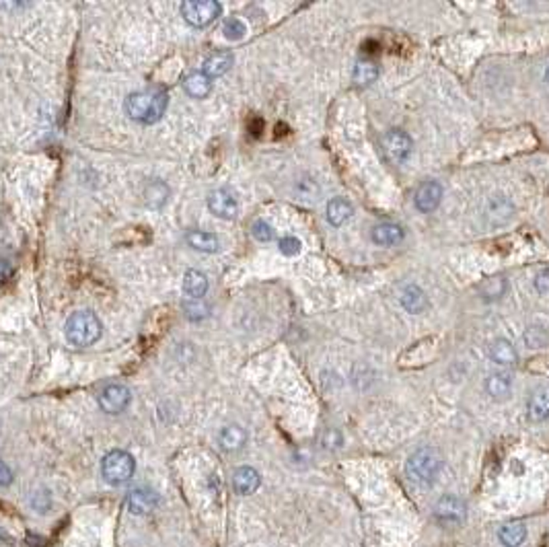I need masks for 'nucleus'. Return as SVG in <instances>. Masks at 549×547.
Instances as JSON below:
<instances>
[{"label":"nucleus","instance_id":"f257e3e1","mask_svg":"<svg viewBox=\"0 0 549 547\" xmlns=\"http://www.w3.org/2000/svg\"><path fill=\"white\" fill-rule=\"evenodd\" d=\"M126 114L140 123H154L165 116L167 109V95L161 91H138L128 95L126 99Z\"/></svg>","mask_w":549,"mask_h":547},{"label":"nucleus","instance_id":"f03ea898","mask_svg":"<svg viewBox=\"0 0 549 547\" xmlns=\"http://www.w3.org/2000/svg\"><path fill=\"white\" fill-rule=\"evenodd\" d=\"M64 334L72 346L87 348L101 337V321L91 311H76L68 317Z\"/></svg>","mask_w":549,"mask_h":547},{"label":"nucleus","instance_id":"7ed1b4c3","mask_svg":"<svg viewBox=\"0 0 549 547\" xmlns=\"http://www.w3.org/2000/svg\"><path fill=\"white\" fill-rule=\"evenodd\" d=\"M440 467H442V459L438 455V451L424 447V449H418L416 453L409 455L407 463H405V473L414 484L430 486L438 478Z\"/></svg>","mask_w":549,"mask_h":547},{"label":"nucleus","instance_id":"20e7f679","mask_svg":"<svg viewBox=\"0 0 549 547\" xmlns=\"http://www.w3.org/2000/svg\"><path fill=\"white\" fill-rule=\"evenodd\" d=\"M134 469H136V461L126 451H111L103 457V463H101V473H103L105 482L111 486L126 484L134 475Z\"/></svg>","mask_w":549,"mask_h":547},{"label":"nucleus","instance_id":"39448f33","mask_svg":"<svg viewBox=\"0 0 549 547\" xmlns=\"http://www.w3.org/2000/svg\"><path fill=\"white\" fill-rule=\"evenodd\" d=\"M222 13V6L214 0H185L182 4V17L191 27H208Z\"/></svg>","mask_w":549,"mask_h":547},{"label":"nucleus","instance_id":"423d86ee","mask_svg":"<svg viewBox=\"0 0 549 547\" xmlns=\"http://www.w3.org/2000/svg\"><path fill=\"white\" fill-rule=\"evenodd\" d=\"M130 401H132V393L122 383L105 385L99 393V405L105 414H122L130 405Z\"/></svg>","mask_w":549,"mask_h":547},{"label":"nucleus","instance_id":"0eeeda50","mask_svg":"<svg viewBox=\"0 0 549 547\" xmlns=\"http://www.w3.org/2000/svg\"><path fill=\"white\" fill-rule=\"evenodd\" d=\"M434 515L442 522V525H461L467 517V508L465 502L457 496H442L436 506H434Z\"/></svg>","mask_w":549,"mask_h":547},{"label":"nucleus","instance_id":"6e6552de","mask_svg":"<svg viewBox=\"0 0 549 547\" xmlns=\"http://www.w3.org/2000/svg\"><path fill=\"white\" fill-rule=\"evenodd\" d=\"M383 144H385V152H387V156H389L393 163H397V165H403V163L409 158L412 149H414L412 138H409L405 132H401V130H391V132H387Z\"/></svg>","mask_w":549,"mask_h":547},{"label":"nucleus","instance_id":"1a4fd4ad","mask_svg":"<svg viewBox=\"0 0 549 547\" xmlns=\"http://www.w3.org/2000/svg\"><path fill=\"white\" fill-rule=\"evenodd\" d=\"M208 208L210 212L216 214L218 218H235L237 212H239V204H237V198L233 196V191L229 189H214L208 196Z\"/></svg>","mask_w":549,"mask_h":547},{"label":"nucleus","instance_id":"9d476101","mask_svg":"<svg viewBox=\"0 0 549 547\" xmlns=\"http://www.w3.org/2000/svg\"><path fill=\"white\" fill-rule=\"evenodd\" d=\"M442 200V185L438 182H424L416 191V208L420 212H434Z\"/></svg>","mask_w":549,"mask_h":547},{"label":"nucleus","instance_id":"9b49d317","mask_svg":"<svg viewBox=\"0 0 549 547\" xmlns=\"http://www.w3.org/2000/svg\"><path fill=\"white\" fill-rule=\"evenodd\" d=\"M513 210H515L513 204L504 196H494L486 204V218H488L492 227H500L513 216Z\"/></svg>","mask_w":549,"mask_h":547},{"label":"nucleus","instance_id":"f8f14e48","mask_svg":"<svg viewBox=\"0 0 549 547\" xmlns=\"http://www.w3.org/2000/svg\"><path fill=\"white\" fill-rule=\"evenodd\" d=\"M401 306L409 313V315H418L422 311H426L428 306V297L426 292L416 286V284H409L401 290Z\"/></svg>","mask_w":549,"mask_h":547},{"label":"nucleus","instance_id":"ddd939ff","mask_svg":"<svg viewBox=\"0 0 549 547\" xmlns=\"http://www.w3.org/2000/svg\"><path fill=\"white\" fill-rule=\"evenodd\" d=\"M183 89L194 99H206L212 93V79H208L204 72H189L183 79Z\"/></svg>","mask_w":549,"mask_h":547},{"label":"nucleus","instance_id":"4468645a","mask_svg":"<svg viewBox=\"0 0 549 547\" xmlns=\"http://www.w3.org/2000/svg\"><path fill=\"white\" fill-rule=\"evenodd\" d=\"M218 443L222 447V451L226 453H235L239 449H243L245 443H247V432H245L241 426L231 424L224 426L218 434Z\"/></svg>","mask_w":549,"mask_h":547},{"label":"nucleus","instance_id":"2eb2a0df","mask_svg":"<svg viewBox=\"0 0 549 547\" xmlns=\"http://www.w3.org/2000/svg\"><path fill=\"white\" fill-rule=\"evenodd\" d=\"M370 237L377 245L391 247V245H397L403 239V229L395 222H379L377 227H372Z\"/></svg>","mask_w":549,"mask_h":547},{"label":"nucleus","instance_id":"dca6fc26","mask_svg":"<svg viewBox=\"0 0 549 547\" xmlns=\"http://www.w3.org/2000/svg\"><path fill=\"white\" fill-rule=\"evenodd\" d=\"M259 482H262V478H259V473L253 467H239L235 471V475H233V487L241 496L253 494L259 487Z\"/></svg>","mask_w":549,"mask_h":547},{"label":"nucleus","instance_id":"f3484780","mask_svg":"<svg viewBox=\"0 0 549 547\" xmlns=\"http://www.w3.org/2000/svg\"><path fill=\"white\" fill-rule=\"evenodd\" d=\"M183 292L189 299H204L208 292V278L200 270H187L183 276Z\"/></svg>","mask_w":549,"mask_h":547},{"label":"nucleus","instance_id":"a211bd4d","mask_svg":"<svg viewBox=\"0 0 549 547\" xmlns=\"http://www.w3.org/2000/svg\"><path fill=\"white\" fill-rule=\"evenodd\" d=\"M527 412H529V418H531L533 422H543V420H548L549 418V385L541 387V389H537V391L531 396Z\"/></svg>","mask_w":549,"mask_h":547},{"label":"nucleus","instance_id":"6ab92c4d","mask_svg":"<svg viewBox=\"0 0 549 547\" xmlns=\"http://www.w3.org/2000/svg\"><path fill=\"white\" fill-rule=\"evenodd\" d=\"M231 66H233V54L220 50V52L210 54V56L204 60V70H202V72H204L208 79H216V76L226 74V72L231 70Z\"/></svg>","mask_w":549,"mask_h":547},{"label":"nucleus","instance_id":"aec40b11","mask_svg":"<svg viewBox=\"0 0 549 547\" xmlns=\"http://www.w3.org/2000/svg\"><path fill=\"white\" fill-rule=\"evenodd\" d=\"M489 358H492V363H496V365L500 366H510L517 363V350H515V346L508 342V339H494L492 344H489Z\"/></svg>","mask_w":549,"mask_h":547},{"label":"nucleus","instance_id":"412c9836","mask_svg":"<svg viewBox=\"0 0 549 547\" xmlns=\"http://www.w3.org/2000/svg\"><path fill=\"white\" fill-rule=\"evenodd\" d=\"M154 506H156V496L144 487H138V489L128 494V508L134 515H147V513L153 511Z\"/></svg>","mask_w":549,"mask_h":547},{"label":"nucleus","instance_id":"4be33fe9","mask_svg":"<svg viewBox=\"0 0 549 547\" xmlns=\"http://www.w3.org/2000/svg\"><path fill=\"white\" fill-rule=\"evenodd\" d=\"M486 391L494 399H506L513 391V377L508 372H494L486 379Z\"/></svg>","mask_w":549,"mask_h":547},{"label":"nucleus","instance_id":"5701e85b","mask_svg":"<svg viewBox=\"0 0 549 547\" xmlns=\"http://www.w3.org/2000/svg\"><path fill=\"white\" fill-rule=\"evenodd\" d=\"M325 212H327L330 224L341 227L344 222H348V220L352 218L354 208H352V204H350L346 198H334V200L327 202V210H325Z\"/></svg>","mask_w":549,"mask_h":547},{"label":"nucleus","instance_id":"b1692460","mask_svg":"<svg viewBox=\"0 0 549 547\" xmlns=\"http://www.w3.org/2000/svg\"><path fill=\"white\" fill-rule=\"evenodd\" d=\"M185 241L189 247H194L196 251H204V253H214L218 251V237L206 231H189L185 235Z\"/></svg>","mask_w":549,"mask_h":547},{"label":"nucleus","instance_id":"393cba45","mask_svg":"<svg viewBox=\"0 0 549 547\" xmlns=\"http://www.w3.org/2000/svg\"><path fill=\"white\" fill-rule=\"evenodd\" d=\"M498 537H500V541L506 547H519L520 543L524 541V537H527V529H524L522 522L513 520V522H506V525L500 529Z\"/></svg>","mask_w":549,"mask_h":547},{"label":"nucleus","instance_id":"a878e982","mask_svg":"<svg viewBox=\"0 0 549 547\" xmlns=\"http://www.w3.org/2000/svg\"><path fill=\"white\" fill-rule=\"evenodd\" d=\"M354 83L358 87H368L379 79V66L372 60H358L354 66Z\"/></svg>","mask_w":549,"mask_h":547},{"label":"nucleus","instance_id":"bb28decb","mask_svg":"<svg viewBox=\"0 0 549 547\" xmlns=\"http://www.w3.org/2000/svg\"><path fill=\"white\" fill-rule=\"evenodd\" d=\"M167 198H169V187H167L165 183L158 182V180L149 183V187H147V191H144V202H147V206L161 208V206H165Z\"/></svg>","mask_w":549,"mask_h":547},{"label":"nucleus","instance_id":"cd10ccee","mask_svg":"<svg viewBox=\"0 0 549 547\" xmlns=\"http://www.w3.org/2000/svg\"><path fill=\"white\" fill-rule=\"evenodd\" d=\"M549 334L543 325H529L524 330V344L529 348H543L548 344Z\"/></svg>","mask_w":549,"mask_h":547},{"label":"nucleus","instance_id":"c85d7f7f","mask_svg":"<svg viewBox=\"0 0 549 547\" xmlns=\"http://www.w3.org/2000/svg\"><path fill=\"white\" fill-rule=\"evenodd\" d=\"M224 37L226 39H231V41H239V39H243L245 33H247V27H245V23L241 19H237V17H231V19H226L224 21Z\"/></svg>","mask_w":549,"mask_h":547},{"label":"nucleus","instance_id":"c756f323","mask_svg":"<svg viewBox=\"0 0 549 547\" xmlns=\"http://www.w3.org/2000/svg\"><path fill=\"white\" fill-rule=\"evenodd\" d=\"M183 311H185L187 319L196 321V319H204L208 315V304L202 299H191L189 303H183Z\"/></svg>","mask_w":549,"mask_h":547},{"label":"nucleus","instance_id":"7c9ffc66","mask_svg":"<svg viewBox=\"0 0 549 547\" xmlns=\"http://www.w3.org/2000/svg\"><path fill=\"white\" fill-rule=\"evenodd\" d=\"M251 235L253 239H257L259 243H270L274 239V229L266 222V220H255L251 227Z\"/></svg>","mask_w":549,"mask_h":547},{"label":"nucleus","instance_id":"2f4dec72","mask_svg":"<svg viewBox=\"0 0 549 547\" xmlns=\"http://www.w3.org/2000/svg\"><path fill=\"white\" fill-rule=\"evenodd\" d=\"M301 247H303V243H301L297 237H284V239L280 241V251H282L284 255H299V253H301Z\"/></svg>","mask_w":549,"mask_h":547},{"label":"nucleus","instance_id":"473e14b6","mask_svg":"<svg viewBox=\"0 0 549 547\" xmlns=\"http://www.w3.org/2000/svg\"><path fill=\"white\" fill-rule=\"evenodd\" d=\"M535 288L539 292H549V268L548 270H541V272L535 276Z\"/></svg>","mask_w":549,"mask_h":547},{"label":"nucleus","instance_id":"72a5a7b5","mask_svg":"<svg viewBox=\"0 0 549 547\" xmlns=\"http://www.w3.org/2000/svg\"><path fill=\"white\" fill-rule=\"evenodd\" d=\"M13 274H15V266L11 264V259H0V282H6V280H11L13 278Z\"/></svg>","mask_w":549,"mask_h":547},{"label":"nucleus","instance_id":"f704fd0d","mask_svg":"<svg viewBox=\"0 0 549 547\" xmlns=\"http://www.w3.org/2000/svg\"><path fill=\"white\" fill-rule=\"evenodd\" d=\"M11 482H13V471H11V467H8L4 461H0V486H11Z\"/></svg>","mask_w":549,"mask_h":547},{"label":"nucleus","instance_id":"c9c22d12","mask_svg":"<svg viewBox=\"0 0 549 547\" xmlns=\"http://www.w3.org/2000/svg\"><path fill=\"white\" fill-rule=\"evenodd\" d=\"M545 76H548V83H549V66H548V74H545Z\"/></svg>","mask_w":549,"mask_h":547}]
</instances>
